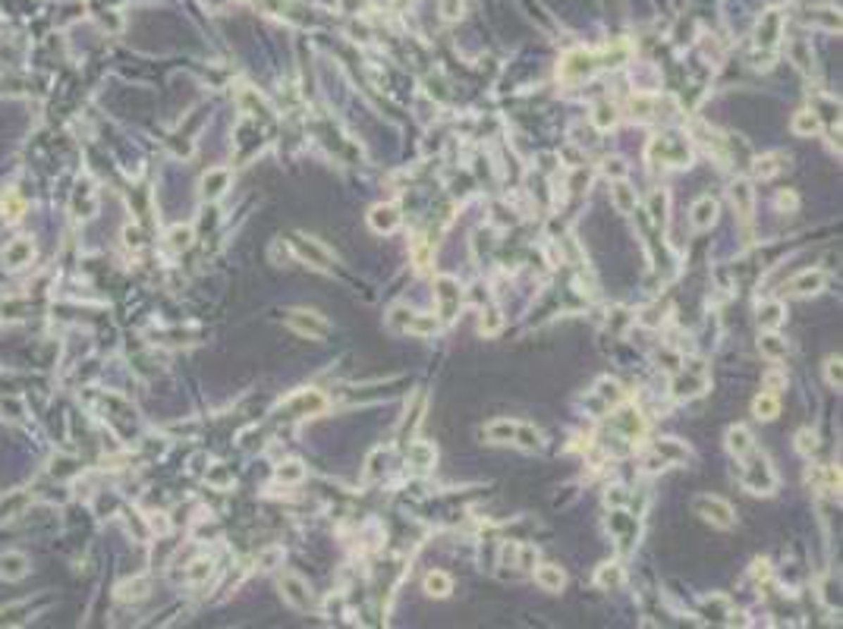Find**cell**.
I'll list each match as a JSON object with an SVG mask.
<instances>
[{
  "label": "cell",
  "instance_id": "28",
  "mask_svg": "<svg viewBox=\"0 0 843 629\" xmlns=\"http://www.w3.org/2000/svg\"><path fill=\"white\" fill-rule=\"evenodd\" d=\"M425 592H428L431 598H447V594L454 592V579L444 570H431L428 576H425Z\"/></svg>",
  "mask_w": 843,
  "mask_h": 629
},
{
  "label": "cell",
  "instance_id": "31",
  "mask_svg": "<svg viewBox=\"0 0 843 629\" xmlns=\"http://www.w3.org/2000/svg\"><path fill=\"white\" fill-rule=\"evenodd\" d=\"M592 123H595L598 132H608L617 126V107L608 104V101H601V104H595V111H592Z\"/></svg>",
  "mask_w": 843,
  "mask_h": 629
},
{
  "label": "cell",
  "instance_id": "39",
  "mask_svg": "<svg viewBox=\"0 0 843 629\" xmlns=\"http://www.w3.org/2000/svg\"><path fill=\"white\" fill-rule=\"evenodd\" d=\"M148 594V579H132V583H120L117 585V598L120 601H142Z\"/></svg>",
  "mask_w": 843,
  "mask_h": 629
},
{
  "label": "cell",
  "instance_id": "29",
  "mask_svg": "<svg viewBox=\"0 0 843 629\" xmlns=\"http://www.w3.org/2000/svg\"><path fill=\"white\" fill-rule=\"evenodd\" d=\"M406 459L413 466H419V469H431V466H435V459H437V450L431 447V444H425V441H416V444H409Z\"/></svg>",
  "mask_w": 843,
  "mask_h": 629
},
{
  "label": "cell",
  "instance_id": "20",
  "mask_svg": "<svg viewBox=\"0 0 843 629\" xmlns=\"http://www.w3.org/2000/svg\"><path fill=\"white\" fill-rule=\"evenodd\" d=\"M29 573V557L19 551H6L0 554V579L6 583H19V579Z\"/></svg>",
  "mask_w": 843,
  "mask_h": 629
},
{
  "label": "cell",
  "instance_id": "21",
  "mask_svg": "<svg viewBox=\"0 0 843 629\" xmlns=\"http://www.w3.org/2000/svg\"><path fill=\"white\" fill-rule=\"evenodd\" d=\"M32 259H35V246H32V239H13L10 246L4 249V265L6 268H25V265H32Z\"/></svg>",
  "mask_w": 843,
  "mask_h": 629
},
{
  "label": "cell",
  "instance_id": "47",
  "mask_svg": "<svg viewBox=\"0 0 843 629\" xmlns=\"http://www.w3.org/2000/svg\"><path fill=\"white\" fill-rule=\"evenodd\" d=\"M167 239H170L173 249H186L189 242H192V230L189 227H173L170 233H167Z\"/></svg>",
  "mask_w": 843,
  "mask_h": 629
},
{
  "label": "cell",
  "instance_id": "19",
  "mask_svg": "<svg viewBox=\"0 0 843 629\" xmlns=\"http://www.w3.org/2000/svg\"><path fill=\"white\" fill-rule=\"evenodd\" d=\"M702 614H705L708 620H714V623H724V626L737 623V611H733V604L727 598H720V594H714V598H705L702 601Z\"/></svg>",
  "mask_w": 843,
  "mask_h": 629
},
{
  "label": "cell",
  "instance_id": "11",
  "mask_svg": "<svg viewBox=\"0 0 843 629\" xmlns=\"http://www.w3.org/2000/svg\"><path fill=\"white\" fill-rule=\"evenodd\" d=\"M325 394H318V390H296L293 397H287L283 400V409L289 412V416H318V412H325Z\"/></svg>",
  "mask_w": 843,
  "mask_h": 629
},
{
  "label": "cell",
  "instance_id": "44",
  "mask_svg": "<svg viewBox=\"0 0 843 629\" xmlns=\"http://www.w3.org/2000/svg\"><path fill=\"white\" fill-rule=\"evenodd\" d=\"M797 450L802 453V456H812V453L818 450V435H815L812 428H802L797 435Z\"/></svg>",
  "mask_w": 843,
  "mask_h": 629
},
{
  "label": "cell",
  "instance_id": "17",
  "mask_svg": "<svg viewBox=\"0 0 843 629\" xmlns=\"http://www.w3.org/2000/svg\"><path fill=\"white\" fill-rule=\"evenodd\" d=\"M227 189H230V170L227 167H214V170H208L201 177V199L218 201Z\"/></svg>",
  "mask_w": 843,
  "mask_h": 629
},
{
  "label": "cell",
  "instance_id": "1",
  "mask_svg": "<svg viewBox=\"0 0 843 629\" xmlns=\"http://www.w3.org/2000/svg\"><path fill=\"white\" fill-rule=\"evenodd\" d=\"M482 435L488 437L491 444H516V447H523V450L542 447V431L525 422H510V418H497V422L485 425Z\"/></svg>",
  "mask_w": 843,
  "mask_h": 629
},
{
  "label": "cell",
  "instance_id": "45",
  "mask_svg": "<svg viewBox=\"0 0 843 629\" xmlns=\"http://www.w3.org/2000/svg\"><path fill=\"white\" fill-rule=\"evenodd\" d=\"M501 328H504V318H501V312H488L482 318V324H478V330H482L485 337H494V334H501Z\"/></svg>",
  "mask_w": 843,
  "mask_h": 629
},
{
  "label": "cell",
  "instance_id": "50",
  "mask_svg": "<svg viewBox=\"0 0 843 629\" xmlns=\"http://www.w3.org/2000/svg\"><path fill=\"white\" fill-rule=\"evenodd\" d=\"M441 13H444V19H460L463 0H441Z\"/></svg>",
  "mask_w": 843,
  "mask_h": 629
},
{
  "label": "cell",
  "instance_id": "16",
  "mask_svg": "<svg viewBox=\"0 0 843 629\" xmlns=\"http://www.w3.org/2000/svg\"><path fill=\"white\" fill-rule=\"evenodd\" d=\"M825 283H828V277H825V270H799L797 277L790 280V293H797V296H818L821 289H825Z\"/></svg>",
  "mask_w": 843,
  "mask_h": 629
},
{
  "label": "cell",
  "instance_id": "32",
  "mask_svg": "<svg viewBox=\"0 0 843 629\" xmlns=\"http://www.w3.org/2000/svg\"><path fill=\"white\" fill-rule=\"evenodd\" d=\"M623 579H626V573L620 563H604V566H598V573H595V583L601 588H620Z\"/></svg>",
  "mask_w": 843,
  "mask_h": 629
},
{
  "label": "cell",
  "instance_id": "4",
  "mask_svg": "<svg viewBox=\"0 0 843 629\" xmlns=\"http://www.w3.org/2000/svg\"><path fill=\"white\" fill-rule=\"evenodd\" d=\"M705 390H708V368H705V362H699V359L683 362V368H680L670 381L673 400H692V397H702Z\"/></svg>",
  "mask_w": 843,
  "mask_h": 629
},
{
  "label": "cell",
  "instance_id": "5",
  "mask_svg": "<svg viewBox=\"0 0 843 629\" xmlns=\"http://www.w3.org/2000/svg\"><path fill=\"white\" fill-rule=\"evenodd\" d=\"M435 306H437V321H444V324H450L456 315H460L463 287H460L456 277H450V274L435 277Z\"/></svg>",
  "mask_w": 843,
  "mask_h": 629
},
{
  "label": "cell",
  "instance_id": "49",
  "mask_svg": "<svg viewBox=\"0 0 843 629\" xmlns=\"http://www.w3.org/2000/svg\"><path fill=\"white\" fill-rule=\"evenodd\" d=\"M208 482H211V485H218V488H227V485H230L233 478H230V472H227L224 466H214V469L208 472Z\"/></svg>",
  "mask_w": 843,
  "mask_h": 629
},
{
  "label": "cell",
  "instance_id": "10",
  "mask_svg": "<svg viewBox=\"0 0 843 629\" xmlns=\"http://www.w3.org/2000/svg\"><path fill=\"white\" fill-rule=\"evenodd\" d=\"M780 38H784V19H780L778 10H768L765 16L758 19V25H755V44H758L761 51H774Z\"/></svg>",
  "mask_w": 843,
  "mask_h": 629
},
{
  "label": "cell",
  "instance_id": "56",
  "mask_svg": "<svg viewBox=\"0 0 843 629\" xmlns=\"http://www.w3.org/2000/svg\"><path fill=\"white\" fill-rule=\"evenodd\" d=\"M778 201H780V205H797V195H787V192H784Z\"/></svg>",
  "mask_w": 843,
  "mask_h": 629
},
{
  "label": "cell",
  "instance_id": "33",
  "mask_svg": "<svg viewBox=\"0 0 843 629\" xmlns=\"http://www.w3.org/2000/svg\"><path fill=\"white\" fill-rule=\"evenodd\" d=\"M752 412H755V418H761V422H771V418H778V412H780L778 397H774V394H758V397H755V403H752Z\"/></svg>",
  "mask_w": 843,
  "mask_h": 629
},
{
  "label": "cell",
  "instance_id": "41",
  "mask_svg": "<svg viewBox=\"0 0 843 629\" xmlns=\"http://www.w3.org/2000/svg\"><path fill=\"white\" fill-rule=\"evenodd\" d=\"M413 318H416V309H409V306H394V309H390V315H387V324H390L394 330H403V334H406L409 324H413Z\"/></svg>",
  "mask_w": 843,
  "mask_h": 629
},
{
  "label": "cell",
  "instance_id": "27",
  "mask_svg": "<svg viewBox=\"0 0 843 629\" xmlns=\"http://www.w3.org/2000/svg\"><path fill=\"white\" fill-rule=\"evenodd\" d=\"M784 318H787L784 302H761L758 306V324L765 330H778L784 324Z\"/></svg>",
  "mask_w": 843,
  "mask_h": 629
},
{
  "label": "cell",
  "instance_id": "37",
  "mask_svg": "<svg viewBox=\"0 0 843 629\" xmlns=\"http://www.w3.org/2000/svg\"><path fill=\"white\" fill-rule=\"evenodd\" d=\"M302 478H306V466H302L299 459H287V463L277 466V482H283V485H299Z\"/></svg>",
  "mask_w": 843,
  "mask_h": 629
},
{
  "label": "cell",
  "instance_id": "9",
  "mask_svg": "<svg viewBox=\"0 0 843 629\" xmlns=\"http://www.w3.org/2000/svg\"><path fill=\"white\" fill-rule=\"evenodd\" d=\"M287 324L296 330V334L308 337V340H325V337L330 334V324L318 312H308V309H289Z\"/></svg>",
  "mask_w": 843,
  "mask_h": 629
},
{
  "label": "cell",
  "instance_id": "46",
  "mask_svg": "<svg viewBox=\"0 0 843 629\" xmlns=\"http://www.w3.org/2000/svg\"><path fill=\"white\" fill-rule=\"evenodd\" d=\"M258 563L265 566V570H274V566L283 563V547H268V551L258 554Z\"/></svg>",
  "mask_w": 843,
  "mask_h": 629
},
{
  "label": "cell",
  "instance_id": "35",
  "mask_svg": "<svg viewBox=\"0 0 843 629\" xmlns=\"http://www.w3.org/2000/svg\"><path fill=\"white\" fill-rule=\"evenodd\" d=\"M784 161L787 158H784V154H778V151H774V154H761V158L755 161V177H758V180H771L774 173L784 167Z\"/></svg>",
  "mask_w": 843,
  "mask_h": 629
},
{
  "label": "cell",
  "instance_id": "8",
  "mask_svg": "<svg viewBox=\"0 0 843 629\" xmlns=\"http://www.w3.org/2000/svg\"><path fill=\"white\" fill-rule=\"evenodd\" d=\"M289 249L296 252V259H299V261H306V265H312V268H318V270H330V268L337 265L334 255H330L318 239H312V236L293 233V236H289Z\"/></svg>",
  "mask_w": 843,
  "mask_h": 629
},
{
  "label": "cell",
  "instance_id": "55",
  "mask_svg": "<svg viewBox=\"0 0 843 629\" xmlns=\"http://www.w3.org/2000/svg\"><path fill=\"white\" fill-rule=\"evenodd\" d=\"M608 173H617V177H623V164L620 161H608V167H604Z\"/></svg>",
  "mask_w": 843,
  "mask_h": 629
},
{
  "label": "cell",
  "instance_id": "12",
  "mask_svg": "<svg viewBox=\"0 0 843 629\" xmlns=\"http://www.w3.org/2000/svg\"><path fill=\"white\" fill-rule=\"evenodd\" d=\"M611 428L617 431L620 437H626V441H639V437L645 435V418H642V412L639 409L623 406L617 416H611Z\"/></svg>",
  "mask_w": 843,
  "mask_h": 629
},
{
  "label": "cell",
  "instance_id": "40",
  "mask_svg": "<svg viewBox=\"0 0 843 629\" xmlns=\"http://www.w3.org/2000/svg\"><path fill=\"white\" fill-rule=\"evenodd\" d=\"M437 328H441V321H437L435 315H419V312H416V318H413V324H409V330H406V334H416V337H431V334H437Z\"/></svg>",
  "mask_w": 843,
  "mask_h": 629
},
{
  "label": "cell",
  "instance_id": "52",
  "mask_svg": "<svg viewBox=\"0 0 843 629\" xmlns=\"http://www.w3.org/2000/svg\"><path fill=\"white\" fill-rule=\"evenodd\" d=\"M784 381H787V378L780 375V371H768V375H765V387H768V390H778Z\"/></svg>",
  "mask_w": 843,
  "mask_h": 629
},
{
  "label": "cell",
  "instance_id": "43",
  "mask_svg": "<svg viewBox=\"0 0 843 629\" xmlns=\"http://www.w3.org/2000/svg\"><path fill=\"white\" fill-rule=\"evenodd\" d=\"M598 397L613 406V403L623 400V387H620L617 381H611V378H604V381H598Z\"/></svg>",
  "mask_w": 843,
  "mask_h": 629
},
{
  "label": "cell",
  "instance_id": "51",
  "mask_svg": "<svg viewBox=\"0 0 843 629\" xmlns=\"http://www.w3.org/2000/svg\"><path fill=\"white\" fill-rule=\"evenodd\" d=\"M626 500H630L626 488H611V491H608V504H611V506H623Z\"/></svg>",
  "mask_w": 843,
  "mask_h": 629
},
{
  "label": "cell",
  "instance_id": "3",
  "mask_svg": "<svg viewBox=\"0 0 843 629\" xmlns=\"http://www.w3.org/2000/svg\"><path fill=\"white\" fill-rule=\"evenodd\" d=\"M649 161L664 167H689L692 164V148L683 135H655L649 142Z\"/></svg>",
  "mask_w": 843,
  "mask_h": 629
},
{
  "label": "cell",
  "instance_id": "26",
  "mask_svg": "<svg viewBox=\"0 0 843 629\" xmlns=\"http://www.w3.org/2000/svg\"><path fill=\"white\" fill-rule=\"evenodd\" d=\"M758 349H761V356H765V359H774V362L787 359V353H790V347H787V340H784V337H780V334H774V330H768V334H761Z\"/></svg>",
  "mask_w": 843,
  "mask_h": 629
},
{
  "label": "cell",
  "instance_id": "6",
  "mask_svg": "<svg viewBox=\"0 0 843 629\" xmlns=\"http://www.w3.org/2000/svg\"><path fill=\"white\" fill-rule=\"evenodd\" d=\"M598 63H601L598 54L585 51V47H576V51L563 54L561 66H557V76H561L563 82H585V79L598 70Z\"/></svg>",
  "mask_w": 843,
  "mask_h": 629
},
{
  "label": "cell",
  "instance_id": "14",
  "mask_svg": "<svg viewBox=\"0 0 843 629\" xmlns=\"http://www.w3.org/2000/svg\"><path fill=\"white\" fill-rule=\"evenodd\" d=\"M403 224V214L396 205H375L372 211H368V227L375 230V233H394L396 227Z\"/></svg>",
  "mask_w": 843,
  "mask_h": 629
},
{
  "label": "cell",
  "instance_id": "34",
  "mask_svg": "<svg viewBox=\"0 0 843 629\" xmlns=\"http://www.w3.org/2000/svg\"><path fill=\"white\" fill-rule=\"evenodd\" d=\"M667 208H670V195H667V189H655V192L649 195V214L655 224H667Z\"/></svg>",
  "mask_w": 843,
  "mask_h": 629
},
{
  "label": "cell",
  "instance_id": "18",
  "mask_svg": "<svg viewBox=\"0 0 843 629\" xmlns=\"http://www.w3.org/2000/svg\"><path fill=\"white\" fill-rule=\"evenodd\" d=\"M611 201H613V208H617L620 214H632L636 211V205H639V195L623 177H617L611 182Z\"/></svg>",
  "mask_w": 843,
  "mask_h": 629
},
{
  "label": "cell",
  "instance_id": "48",
  "mask_svg": "<svg viewBox=\"0 0 843 629\" xmlns=\"http://www.w3.org/2000/svg\"><path fill=\"white\" fill-rule=\"evenodd\" d=\"M825 375H828V384L840 390V381H843V371H840V356H831V359H828V365H825Z\"/></svg>",
  "mask_w": 843,
  "mask_h": 629
},
{
  "label": "cell",
  "instance_id": "2",
  "mask_svg": "<svg viewBox=\"0 0 843 629\" xmlns=\"http://www.w3.org/2000/svg\"><path fill=\"white\" fill-rule=\"evenodd\" d=\"M743 488L749 491V494H774L778 491V472H774L771 459L765 456V453L758 450H749L743 459Z\"/></svg>",
  "mask_w": 843,
  "mask_h": 629
},
{
  "label": "cell",
  "instance_id": "30",
  "mask_svg": "<svg viewBox=\"0 0 843 629\" xmlns=\"http://www.w3.org/2000/svg\"><path fill=\"white\" fill-rule=\"evenodd\" d=\"M25 211V201L19 199V192H13V189H6L4 195H0V214H4V220H19Z\"/></svg>",
  "mask_w": 843,
  "mask_h": 629
},
{
  "label": "cell",
  "instance_id": "42",
  "mask_svg": "<svg viewBox=\"0 0 843 629\" xmlns=\"http://www.w3.org/2000/svg\"><path fill=\"white\" fill-rule=\"evenodd\" d=\"M211 576V560H205V557H199V560H192V563L186 566L183 570V579L186 583H205V579Z\"/></svg>",
  "mask_w": 843,
  "mask_h": 629
},
{
  "label": "cell",
  "instance_id": "36",
  "mask_svg": "<svg viewBox=\"0 0 843 629\" xmlns=\"http://www.w3.org/2000/svg\"><path fill=\"white\" fill-rule=\"evenodd\" d=\"M818 130H821V117L815 111H799L793 117V132L797 135H815Z\"/></svg>",
  "mask_w": 843,
  "mask_h": 629
},
{
  "label": "cell",
  "instance_id": "54",
  "mask_svg": "<svg viewBox=\"0 0 843 629\" xmlns=\"http://www.w3.org/2000/svg\"><path fill=\"white\" fill-rule=\"evenodd\" d=\"M768 573H771V570H768V563H765V560H758V563H755V570H752V576L755 579H768Z\"/></svg>",
  "mask_w": 843,
  "mask_h": 629
},
{
  "label": "cell",
  "instance_id": "7",
  "mask_svg": "<svg viewBox=\"0 0 843 629\" xmlns=\"http://www.w3.org/2000/svg\"><path fill=\"white\" fill-rule=\"evenodd\" d=\"M692 513L702 516L705 523L718 525V529H733V523H737L733 506L727 504L724 497H714V494H699L696 500H692Z\"/></svg>",
  "mask_w": 843,
  "mask_h": 629
},
{
  "label": "cell",
  "instance_id": "25",
  "mask_svg": "<svg viewBox=\"0 0 843 629\" xmlns=\"http://www.w3.org/2000/svg\"><path fill=\"white\" fill-rule=\"evenodd\" d=\"M535 583L544 588V592H561V588L566 585V573L561 570V566H554V563H542L535 570Z\"/></svg>",
  "mask_w": 843,
  "mask_h": 629
},
{
  "label": "cell",
  "instance_id": "38",
  "mask_svg": "<svg viewBox=\"0 0 843 629\" xmlns=\"http://www.w3.org/2000/svg\"><path fill=\"white\" fill-rule=\"evenodd\" d=\"M787 51H790V60L799 66L802 73H812V66H815V63H812V47L802 42V38H797V42L787 47Z\"/></svg>",
  "mask_w": 843,
  "mask_h": 629
},
{
  "label": "cell",
  "instance_id": "13",
  "mask_svg": "<svg viewBox=\"0 0 843 629\" xmlns=\"http://www.w3.org/2000/svg\"><path fill=\"white\" fill-rule=\"evenodd\" d=\"M280 592L283 598L289 601L293 607H299V611H308L312 607V588L302 576H296V573H283L280 576Z\"/></svg>",
  "mask_w": 843,
  "mask_h": 629
},
{
  "label": "cell",
  "instance_id": "22",
  "mask_svg": "<svg viewBox=\"0 0 843 629\" xmlns=\"http://www.w3.org/2000/svg\"><path fill=\"white\" fill-rule=\"evenodd\" d=\"M689 220L696 230H708L718 220V201L711 199V195H702V199L692 201V211H689Z\"/></svg>",
  "mask_w": 843,
  "mask_h": 629
},
{
  "label": "cell",
  "instance_id": "15",
  "mask_svg": "<svg viewBox=\"0 0 843 629\" xmlns=\"http://www.w3.org/2000/svg\"><path fill=\"white\" fill-rule=\"evenodd\" d=\"M730 201H733V208H737V214L743 220H749L752 218V211H755V189H752V182L749 180H733L730 182Z\"/></svg>",
  "mask_w": 843,
  "mask_h": 629
},
{
  "label": "cell",
  "instance_id": "53",
  "mask_svg": "<svg viewBox=\"0 0 843 629\" xmlns=\"http://www.w3.org/2000/svg\"><path fill=\"white\" fill-rule=\"evenodd\" d=\"M366 6V0H340V10L343 13H359Z\"/></svg>",
  "mask_w": 843,
  "mask_h": 629
},
{
  "label": "cell",
  "instance_id": "23",
  "mask_svg": "<svg viewBox=\"0 0 843 629\" xmlns=\"http://www.w3.org/2000/svg\"><path fill=\"white\" fill-rule=\"evenodd\" d=\"M727 450L733 453L737 459H743L749 450H755V437L749 428H743V425H733L730 431H727Z\"/></svg>",
  "mask_w": 843,
  "mask_h": 629
},
{
  "label": "cell",
  "instance_id": "24",
  "mask_svg": "<svg viewBox=\"0 0 843 629\" xmlns=\"http://www.w3.org/2000/svg\"><path fill=\"white\" fill-rule=\"evenodd\" d=\"M651 453L664 459V466H680V463H686V459H689V450H686L680 441H673V437H664V441H658Z\"/></svg>",
  "mask_w": 843,
  "mask_h": 629
}]
</instances>
